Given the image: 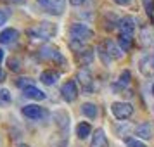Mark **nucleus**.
Segmentation results:
<instances>
[{
    "mask_svg": "<svg viewBox=\"0 0 154 147\" xmlns=\"http://www.w3.org/2000/svg\"><path fill=\"white\" fill-rule=\"evenodd\" d=\"M56 33H57V26L49 21H42L36 26L28 29V35L33 40H50L52 36H56Z\"/></svg>",
    "mask_w": 154,
    "mask_h": 147,
    "instance_id": "f257e3e1",
    "label": "nucleus"
},
{
    "mask_svg": "<svg viewBox=\"0 0 154 147\" xmlns=\"http://www.w3.org/2000/svg\"><path fill=\"white\" fill-rule=\"evenodd\" d=\"M23 95H24V97H28V99H31V100H43V99L47 97L40 88H36L35 85L26 87V88L23 90Z\"/></svg>",
    "mask_w": 154,
    "mask_h": 147,
    "instance_id": "dca6fc26",
    "label": "nucleus"
},
{
    "mask_svg": "<svg viewBox=\"0 0 154 147\" xmlns=\"http://www.w3.org/2000/svg\"><path fill=\"white\" fill-rule=\"evenodd\" d=\"M4 80H5V71H4L2 68H0V83H2Z\"/></svg>",
    "mask_w": 154,
    "mask_h": 147,
    "instance_id": "473e14b6",
    "label": "nucleus"
},
{
    "mask_svg": "<svg viewBox=\"0 0 154 147\" xmlns=\"http://www.w3.org/2000/svg\"><path fill=\"white\" fill-rule=\"evenodd\" d=\"M111 111L116 119H128L133 114V107L128 102H114L111 104Z\"/></svg>",
    "mask_w": 154,
    "mask_h": 147,
    "instance_id": "39448f33",
    "label": "nucleus"
},
{
    "mask_svg": "<svg viewBox=\"0 0 154 147\" xmlns=\"http://www.w3.org/2000/svg\"><path fill=\"white\" fill-rule=\"evenodd\" d=\"M126 144H128V147H146L142 142H139V140H135V139H128Z\"/></svg>",
    "mask_w": 154,
    "mask_h": 147,
    "instance_id": "c85d7f7f",
    "label": "nucleus"
},
{
    "mask_svg": "<svg viewBox=\"0 0 154 147\" xmlns=\"http://www.w3.org/2000/svg\"><path fill=\"white\" fill-rule=\"evenodd\" d=\"M139 69L146 78L154 76V56H146L139 61Z\"/></svg>",
    "mask_w": 154,
    "mask_h": 147,
    "instance_id": "6e6552de",
    "label": "nucleus"
},
{
    "mask_svg": "<svg viewBox=\"0 0 154 147\" xmlns=\"http://www.w3.org/2000/svg\"><path fill=\"white\" fill-rule=\"evenodd\" d=\"M16 85H17V87H19V88H23V90H24V88H26V87H31V85H33V80H31V78H17V80H16Z\"/></svg>",
    "mask_w": 154,
    "mask_h": 147,
    "instance_id": "393cba45",
    "label": "nucleus"
},
{
    "mask_svg": "<svg viewBox=\"0 0 154 147\" xmlns=\"http://www.w3.org/2000/svg\"><path fill=\"white\" fill-rule=\"evenodd\" d=\"M38 56H40V59H43V61H52V63L59 64V66H66V59H64L63 54H61L56 47H50V45L42 47L40 52H38Z\"/></svg>",
    "mask_w": 154,
    "mask_h": 147,
    "instance_id": "7ed1b4c3",
    "label": "nucleus"
},
{
    "mask_svg": "<svg viewBox=\"0 0 154 147\" xmlns=\"http://www.w3.org/2000/svg\"><path fill=\"white\" fill-rule=\"evenodd\" d=\"M12 2H14V4H24L26 0H12Z\"/></svg>",
    "mask_w": 154,
    "mask_h": 147,
    "instance_id": "f704fd0d",
    "label": "nucleus"
},
{
    "mask_svg": "<svg viewBox=\"0 0 154 147\" xmlns=\"http://www.w3.org/2000/svg\"><path fill=\"white\" fill-rule=\"evenodd\" d=\"M104 23H106V24H104L106 29H114L119 24V21L116 19V16H114V14H107V16H106V19H104Z\"/></svg>",
    "mask_w": 154,
    "mask_h": 147,
    "instance_id": "5701e85b",
    "label": "nucleus"
},
{
    "mask_svg": "<svg viewBox=\"0 0 154 147\" xmlns=\"http://www.w3.org/2000/svg\"><path fill=\"white\" fill-rule=\"evenodd\" d=\"M57 80H59V73L56 69H45L40 75V81L43 85H56Z\"/></svg>",
    "mask_w": 154,
    "mask_h": 147,
    "instance_id": "f3484780",
    "label": "nucleus"
},
{
    "mask_svg": "<svg viewBox=\"0 0 154 147\" xmlns=\"http://www.w3.org/2000/svg\"><path fill=\"white\" fill-rule=\"evenodd\" d=\"M75 57H76V61L80 66H88L94 61V50L88 49V47H83L82 50L75 52Z\"/></svg>",
    "mask_w": 154,
    "mask_h": 147,
    "instance_id": "f8f14e48",
    "label": "nucleus"
},
{
    "mask_svg": "<svg viewBox=\"0 0 154 147\" xmlns=\"http://www.w3.org/2000/svg\"><path fill=\"white\" fill-rule=\"evenodd\" d=\"M119 35H130L133 36V31H135V26H137V21L132 16H125L123 19H119Z\"/></svg>",
    "mask_w": 154,
    "mask_h": 147,
    "instance_id": "1a4fd4ad",
    "label": "nucleus"
},
{
    "mask_svg": "<svg viewBox=\"0 0 154 147\" xmlns=\"http://www.w3.org/2000/svg\"><path fill=\"white\" fill-rule=\"evenodd\" d=\"M54 121H56L57 128L61 130V132L68 133V126H69V114L66 111H57L54 112Z\"/></svg>",
    "mask_w": 154,
    "mask_h": 147,
    "instance_id": "ddd939ff",
    "label": "nucleus"
},
{
    "mask_svg": "<svg viewBox=\"0 0 154 147\" xmlns=\"http://www.w3.org/2000/svg\"><path fill=\"white\" fill-rule=\"evenodd\" d=\"M144 4H146V11L149 16H152L154 12V0H144Z\"/></svg>",
    "mask_w": 154,
    "mask_h": 147,
    "instance_id": "cd10ccee",
    "label": "nucleus"
},
{
    "mask_svg": "<svg viewBox=\"0 0 154 147\" xmlns=\"http://www.w3.org/2000/svg\"><path fill=\"white\" fill-rule=\"evenodd\" d=\"M107 137L102 128H97L94 132V137H92V142H90V147H107Z\"/></svg>",
    "mask_w": 154,
    "mask_h": 147,
    "instance_id": "2eb2a0df",
    "label": "nucleus"
},
{
    "mask_svg": "<svg viewBox=\"0 0 154 147\" xmlns=\"http://www.w3.org/2000/svg\"><path fill=\"white\" fill-rule=\"evenodd\" d=\"M76 78H78V81H80V85H82V90H83L85 93H90V92L94 90V80H92L90 71L87 69V68L78 71Z\"/></svg>",
    "mask_w": 154,
    "mask_h": 147,
    "instance_id": "423d86ee",
    "label": "nucleus"
},
{
    "mask_svg": "<svg viewBox=\"0 0 154 147\" xmlns=\"http://www.w3.org/2000/svg\"><path fill=\"white\" fill-rule=\"evenodd\" d=\"M102 49L107 52V56L111 57V59H119V57L123 56V50L118 49V45L112 42V40H109V38L102 43Z\"/></svg>",
    "mask_w": 154,
    "mask_h": 147,
    "instance_id": "4468645a",
    "label": "nucleus"
},
{
    "mask_svg": "<svg viewBox=\"0 0 154 147\" xmlns=\"http://www.w3.org/2000/svg\"><path fill=\"white\" fill-rule=\"evenodd\" d=\"M50 145L52 147H68V133L61 132L59 135L50 139Z\"/></svg>",
    "mask_w": 154,
    "mask_h": 147,
    "instance_id": "6ab92c4d",
    "label": "nucleus"
},
{
    "mask_svg": "<svg viewBox=\"0 0 154 147\" xmlns=\"http://www.w3.org/2000/svg\"><path fill=\"white\" fill-rule=\"evenodd\" d=\"M38 4L45 9V12L61 16L66 9V0H38Z\"/></svg>",
    "mask_w": 154,
    "mask_h": 147,
    "instance_id": "20e7f679",
    "label": "nucleus"
},
{
    "mask_svg": "<svg viewBox=\"0 0 154 147\" xmlns=\"http://www.w3.org/2000/svg\"><path fill=\"white\" fill-rule=\"evenodd\" d=\"M68 33H69V42H78V43L88 42L92 36H94V31H92L87 24H82V23L71 24Z\"/></svg>",
    "mask_w": 154,
    "mask_h": 147,
    "instance_id": "f03ea898",
    "label": "nucleus"
},
{
    "mask_svg": "<svg viewBox=\"0 0 154 147\" xmlns=\"http://www.w3.org/2000/svg\"><path fill=\"white\" fill-rule=\"evenodd\" d=\"M114 2H116L118 5H128V4H130L132 0H114Z\"/></svg>",
    "mask_w": 154,
    "mask_h": 147,
    "instance_id": "2f4dec72",
    "label": "nucleus"
},
{
    "mask_svg": "<svg viewBox=\"0 0 154 147\" xmlns=\"http://www.w3.org/2000/svg\"><path fill=\"white\" fill-rule=\"evenodd\" d=\"M23 114L29 119H42L43 116L47 114V111H45L43 107H40V106H36V104H29V106H24V107H23Z\"/></svg>",
    "mask_w": 154,
    "mask_h": 147,
    "instance_id": "9d476101",
    "label": "nucleus"
},
{
    "mask_svg": "<svg viewBox=\"0 0 154 147\" xmlns=\"http://www.w3.org/2000/svg\"><path fill=\"white\" fill-rule=\"evenodd\" d=\"M11 100H12L11 92H9L7 88H0V106H2V107H5V106L11 104Z\"/></svg>",
    "mask_w": 154,
    "mask_h": 147,
    "instance_id": "4be33fe9",
    "label": "nucleus"
},
{
    "mask_svg": "<svg viewBox=\"0 0 154 147\" xmlns=\"http://www.w3.org/2000/svg\"><path fill=\"white\" fill-rule=\"evenodd\" d=\"M82 112H83L87 118H95L97 116V106L92 104V102H85L83 106H82Z\"/></svg>",
    "mask_w": 154,
    "mask_h": 147,
    "instance_id": "412c9836",
    "label": "nucleus"
},
{
    "mask_svg": "<svg viewBox=\"0 0 154 147\" xmlns=\"http://www.w3.org/2000/svg\"><path fill=\"white\" fill-rule=\"evenodd\" d=\"M119 45H121V50H128L130 45H132V36L130 35H119Z\"/></svg>",
    "mask_w": 154,
    "mask_h": 147,
    "instance_id": "b1692460",
    "label": "nucleus"
},
{
    "mask_svg": "<svg viewBox=\"0 0 154 147\" xmlns=\"http://www.w3.org/2000/svg\"><path fill=\"white\" fill-rule=\"evenodd\" d=\"M19 38V31L14 28H5L4 31H0V43L2 45H14Z\"/></svg>",
    "mask_w": 154,
    "mask_h": 147,
    "instance_id": "9b49d317",
    "label": "nucleus"
},
{
    "mask_svg": "<svg viewBox=\"0 0 154 147\" xmlns=\"http://www.w3.org/2000/svg\"><path fill=\"white\" fill-rule=\"evenodd\" d=\"M2 61H4V50L0 49V63H2Z\"/></svg>",
    "mask_w": 154,
    "mask_h": 147,
    "instance_id": "72a5a7b5",
    "label": "nucleus"
},
{
    "mask_svg": "<svg viewBox=\"0 0 154 147\" xmlns=\"http://www.w3.org/2000/svg\"><path fill=\"white\" fill-rule=\"evenodd\" d=\"M17 147H29V145H26V144H19Z\"/></svg>",
    "mask_w": 154,
    "mask_h": 147,
    "instance_id": "c9c22d12",
    "label": "nucleus"
},
{
    "mask_svg": "<svg viewBox=\"0 0 154 147\" xmlns=\"http://www.w3.org/2000/svg\"><path fill=\"white\" fill-rule=\"evenodd\" d=\"M152 95H154V85H152Z\"/></svg>",
    "mask_w": 154,
    "mask_h": 147,
    "instance_id": "e433bc0d",
    "label": "nucleus"
},
{
    "mask_svg": "<svg viewBox=\"0 0 154 147\" xmlns=\"http://www.w3.org/2000/svg\"><path fill=\"white\" fill-rule=\"evenodd\" d=\"M130 78H132V75H130V71L125 69V71H121V75H119V80H118V83L119 85H128L130 83Z\"/></svg>",
    "mask_w": 154,
    "mask_h": 147,
    "instance_id": "a878e982",
    "label": "nucleus"
},
{
    "mask_svg": "<svg viewBox=\"0 0 154 147\" xmlns=\"http://www.w3.org/2000/svg\"><path fill=\"white\" fill-rule=\"evenodd\" d=\"M5 21H7V14H5L4 11H0V26L5 24Z\"/></svg>",
    "mask_w": 154,
    "mask_h": 147,
    "instance_id": "c756f323",
    "label": "nucleus"
},
{
    "mask_svg": "<svg viewBox=\"0 0 154 147\" xmlns=\"http://www.w3.org/2000/svg\"><path fill=\"white\" fill-rule=\"evenodd\" d=\"M7 64H9V69L11 71H19V61H17V59L12 57V59H9L7 61Z\"/></svg>",
    "mask_w": 154,
    "mask_h": 147,
    "instance_id": "bb28decb",
    "label": "nucleus"
},
{
    "mask_svg": "<svg viewBox=\"0 0 154 147\" xmlns=\"http://www.w3.org/2000/svg\"><path fill=\"white\" fill-rule=\"evenodd\" d=\"M90 132H92V128H90V125L88 123H85V121H82V123H78L76 125V137L78 139H87L88 135H90Z\"/></svg>",
    "mask_w": 154,
    "mask_h": 147,
    "instance_id": "aec40b11",
    "label": "nucleus"
},
{
    "mask_svg": "<svg viewBox=\"0 0 154 147\" xmlns=\"http://www.w3.org/2000/svg\"><path fill=\"white\" fill-rule=\"evenodd\" d=\"M135 133H137V137H139V139L151 140V139H152V126H151V123H142V125L137 126Z\"/></svg>",
    "mask_w": 154,
    "mask_h": 147,
    "instance_id": "a211bd4d",
    "label": "nucleus"
},
{
    "mask_svg": "<svg viewBox=\"0 0 154 147\" xmlns=\"http://www.w3.org/2000/svg\"><path fill=\"white\" fill-rule=\"evenodd\" d=\"M71 5H75V7H78V5H82V4H85V0H69Z\"/></svg>",
    "mask_w": 154,
    "mask_h": 147,
    "instance_id": "7c9ffc66",
    "label": "nucleus"
},
{
    "mask_svg": "<svg viewBox=\"0 0 154 147\" xmlns=\"http://www.w3.org/2000/svg\"><path fill=\"white\" fill-rule=\"evenodd\" d=\"M61 95L66 102H73V100H76L78 97V88H76V83L75 81H66V83L61 87Z\"/></svg>",
    "mask_w": 154,
    "mask_h": 147,
    "instance_id": "0eeeda50",
    "label": "nucleus"
}]
</instances>
